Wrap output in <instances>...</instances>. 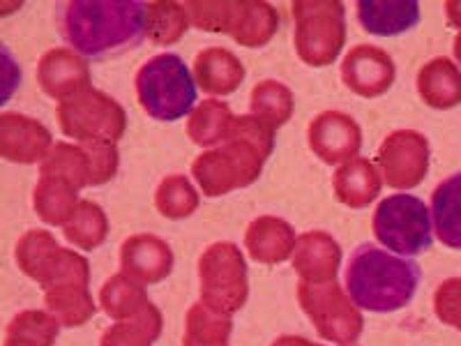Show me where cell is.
Returning <instances> with one entry per match:
<instances>
[{"instance_id":"ffe728a7","label":"cell","mask_w":461,"mask_h":346,"mask_svg":"<svg viewBox=\"0 0 461 346\" xmlns=\"http://www.w3.org/2000/svg\"><path fill=\"white\" fill-rule=\"evenodd\" d=\"M295 242L298 236L294 226L275 215L257 217L245 231L247 254L266 266H277L288 257H294Z\"/></svg>"},{"instance_id":"5b68a950","label":"cell","mask_w":461,"mask_h":346,"mask_svg":"<svg viewBox=\"0 0 461 346\" xmlns=\"http://www.w3.org/2000/svg\"><path fill=\"white\" fill-rule=\"evenodd\" d=\"M189 23L199 31L226 32L238 44L257 49L267 44L279 28V12L270 3H185Z\"/></svg>"},{"instance_id":"1f68e13d","label":"cell","mask_w":461,"mask_h":346,"mask_svg":"<svg viewBox=\"0 0 461 346\" xmlns=\"http://www.w3.org/2000/svg\"><path fill=\"white\" fill-rule=\"evenodd\" d=\"M230 328L229 314H217L203 303H196L185 319L183 346H229Z\"/></svg>"},{"instance_id":"44dd1931","label":"cell","mask_w":461,"mask_h":346,"mask_svg":"<svg viewBox=\"0 0 461 346\" xmlns=\"http://www.w3.org/2000/svg\"><path fill=\"white\" fill-rule=\"evenodd\" d=\"M194 79L208 95H230L245 81V65L233 51L224 47H210L194 58Z\"/></svg>"},{"instance_id":"ba28073f","label":"cell","mask_w":461,"mask_h":346,"mask_svg":"<svg viewBox=\"0 0 461 346\" xmlns=\"http://www.w3.org/2000/svg\"><path fill=\"white\" fill-rule=\"evenodd\" d=\"M374 236L403 257H418L431 247V217L425 201L413 195H393L374 210Z\"/></svg>"},{"instance_id":"2e32d148","label":"cell","mask_w":461,"mask_h":346,"mask_svg":"<svg viewBox=\"0 0 461 346\" xmlns=\"http://www.w3.org/2000/svg\"><path fill=\"white\" fill-rule=\"evenodd\" d=\"M53 146L51 132L23 114H0V158L14 164L42 162Z\"/></svg>"},{"instance_id":"ac0fdd59","label":"cell","mask_w":461,"mask_h":346,"mask_svg":"<svg viewBox=\"0 0 461 346\" xmlns=\"http://www.w3.org/2000/svg\"><path fill=\"white\" fill-rule=\"evenodd\" d=\"M37 84L44 95L63 102L90 88V68L86 58L72 49H51L37 63Z\"/></svg>"},{"instance_id":"e0dca14e","label":"cell","mask_w":461,"mask_h":346,"mask_svg":"<svg viewBox=\"0 0 461 346\" xmlns=\"http://www.w3.org/2000/svg\"><path fill=\"white\" fill-rule=\"evenodd\" d=\"M121 270L137 284H158L173 270V252L168 242L152 233L130 236L121 247Z\"/></svg>"},{"instance_id":"9c48e42d","label":"cell","mask_w":461,"mask_h":346,"mask_svg":"<svg viewBox=\"0 0 461 346\" xmlns=\"http://www.w3.org/2000/svg\"><path fill=\"white\" fill-rule=\"evenodd\" d=\"M201 303L217 314L242 310L249 296L245 254L233 242H215L199 259Z\"/></svg>"},{"instance_id":"cb8c5ba5","label":"cell","mask_w":461,"mask_h":346,"mask_svg":"<svg viewBox=\"0 0 461 346\" xmlns=\"http://www.w3.org/2000/svg\"><path fill=\"white\" fill-rule=\"evenodd\" d=\"M420 100L438 111L461 105V69L450 58H434L418 74Z\"/></svg>"},{"instance_id":"7c38bea8","label":"cell","mask_w":461,"mask_h":346,"mask_svg":"<svg viewBox=\"0 0 461 346\" xmlns=\"http://www.w3.org/2000/svg\"><path fill=\"white\" fill-rule=\"evenodd\" d=\"M298 303L310 316L314 328L325 340L337 341V344H353L362 332L360 310L353 300L341 291L337 282L328 284H300Z\"/></svg>"},{"instance_id":"f546056e","label":"cell","mask_w":461,"mask_h":346,"mask_svg":"<svg viewBox=\"0 0 461 346\" xmlns=\"http://www.w3.org/2000/svg\"><path fill=\"white\" fill-rule=\"evenodd\" d=\"M159 332H162V312L150 303L141 314L115 321V325L106 328L100 346H152Z\"/></svg>"},{"instance_id":"74e56055","label":"cell","mask_w":461,"mask_h":346,"mask_svg":"<svg viewBox=\"0 0 461 346\" xmlns=\"http://www.w3.org/2000/svg\"><path fill=\"white\" fill-rule=\"evenodd\" d=\"M19 84H22V68L16 63L14 53L0 42V106L12 100Z\"/></svg>"},{"instance_id":"8992f818","label":"cell","mask_w":461,"mask_h":346,"mask_svg":"<svg viewBox=\"0 0 461 346\" xmlns=\"http://www.w3.org/2000/svg\"><path fill=\"white\" fill-rule=\"evenodd\" d=\"M295 22V53L310 68H325L339 58L346 44V10L341 3L300 0L291 7Z\"/></svg>"},{"instance_id":"52a82bcc","label":"cell","mask_w":461,"mask_h":346,"mask_svg":"<svg viewBox=\"0 0 461 346\" xmlns=\"http://www.w3.org/2000/svg\"><path fill=\"white\" fill-rule=\"evenodd\" d=\"M56 115L65 137L79 143H118L127 130L125 109L93 86L60 102Z\"/></svg>"},{"instance_id":"f1b7e54d","label":"cell","mask_w":461,"mask_h":346,"mask_svg":"<svg viewBox=\"0 0 461 346\" xmlns=\"http://www.w3.org/2000/svg\"><path fill=\"white\" fill-rule=\"evenodd\" d=\"M249 111L254 118L267 125L270 130L286 125L295 111V97L291 88L275 79L258 81L252 90V100H249Z\"/></svg>"},{"instance_id":"8d00e7d4","label":"cell","mask_w":461,"mask_h":346,"mask_svg":"<svg viewBox=\"0 0 461 346\" xmlns=\"http://www.w3.org/2000/svg\"><path fill=\"white\" fill-rule=\"evenodd\" d=\"M434 312L440 323L452 325L461 332V278H450L436 288Z\"/></svg>"},{"instance_id":"4316f807","label":"cell","mask_w":461,"mask_h":346,"mask_svg":"<svg viewBox=\"0 0 461 346\" xmlns=\"http://www.w3.org/2000/svg\"><path fill=\"white\" fill-rule=\"evenodd\" d=\"M79 204V189L56 176H40L32 192V205L44 224L65 226Z\"/></svg>"},{"instance_id":"ab89813d","label":"cell","mask_w":461,"mask_h":346,"mask_svg":"<svg viewBox=\"0 0 461 346\" xmlns=\"http://www.w3.org/2000/svg\"><path fill=\"white\" fill-rule=\"evenodd\" d=\"M273 346H321V344H314V341L304 340V337L284 335V337H279V340H275Z\"/></svg>"},{"instance_id":"d590c367","label":"cell","mask_w":461,"mask_h":346,"mask_svg":"<svg viewBox=\"0 0 461 346\" xmlns=\"http://www.w3.org/2000/svg\"><path fill=\"white\" fill-rule=\"evenodd\" d=\"M155 205L167 220H187L199 208V192L187 176H167L155 192Z\"/></svg>"},{"instance_id":"8fae6325","label":"cell","mask_w":461,"mask_h":346,"mask_svg":"<svg viewBox=\"0 0 461 346\" xmlns=\"http://www.w3.org/2000/svg\"><path fill=\"white\" fill-rule=\"evenodd\" d=\"M14 254L19 268L28 278L35 279L44 291L60 282H68V279H88L90 282L88 259L58 245L49 231L32 229L23 233L16 242Z\"/></svg>"},{"instance_id":"4fadbf2b","label":"cell","mask_w":461,"mask_h":346,"mask_svg":"<svg viewBox=\"0 0 461 346\" xmlns=\"http://www.w3.org/2000/svg\"><path fill=\"white\" fill-rule=\"evenodd\" d=\"M429 141L420 132L397 130L383 139L376 167L388 187H418L429 171Z\"/></svg>"},{"instance_id":"4dcf8cb0","label":"cell","mask_w":461,"mask_h":346,"mask_svg":"<svg viewBox=\"0 0 461 346\" xmlns=\"http://www.w3.org/2000/svg\"><path fill=\"white\" fill-rule=\"evenodd\" d=\"M100 305L102 310L111 316L113 321H125L131 316L141 314L146 310L150 300H148L146 288L137 284L134 279L125 278V275H113L109 282L102 287L100 291Z\"/></svg>"},{"instance_id":"7402d4cb","label":"cell","mask_w":461,"mask_h":346,"mask_svg":"<svg viewBox=\"0 0 461 346\" xmlns=\"http://www.w3.org/2000/svg\"><path fill=\"white\" fill-rule=\"evenodd\" d=\"M332 189H335L337 201L346 208H367L381 195V171L369 159L356 158L337 168L332 176Z\"/></svg>"},{"instance_id":"f35d334b","label":"cell","mask_w":461,"mask_h":346,"mask_svg":"<svg viewBox=\"0 0 461 346\" xmlns=\"http://www.w3.org/2000/svg\"><path fill=\"white\" fill-rule=\"evenodd\" d=\"M446 16H447V23L461 31V0H450L446 3Z\"/></svg>"},{"instance_id":"d4e9b609","label":"cell","mask_w":461,"mask_h":346,"mask_svg":"<svg viewBox=\"0 0 461 346\" xmlns=\"http://www.w3.org/2000/svg\"><path fill=\"white\" fill-rule=\"evenodd\" d=\"M47 310L65 328H77L93 319L97 305L88 291L86 279H68L44 291Z\"/></svg>"},{"instance_id":"d6a6232c","label":"cell","mask_w":461,"mask_h":346,"mask_svg":"<svg viewBox=\"0 0 461 346\" xmlns=\"http://www.w3.org/2000/svg\"><path fill=\"white\" fill-rule=\"evenodd\" d=\"M63 233L72 245L84 252H93L109 236V217L95 201H81L74 210L72 220L63 226Z\"/></svg>"},{"instance_id":"6da1fadb","label":"cell","mask_w":461,"mask_h":346,"mask_svg":"<svg viewBox=\"0 0 461 346\" xmlns=\"http://www.w3.org/2000/svg\"><path fill=\"white\" fill-rule=\"evenodd\" d=\"M148 3L74 0L58 10V28L79 56L102 60L130 51L148 35Z\"/></svg>"},{"instance_id":"60d3db41","label":"cell","mask_w":461,"mask_h":346,"mask_svg":"<svg viewBox=\"0 0 461 346\" xmlns=\"http://www.w3.org/2000/svg\"><path fill=\"white\" fill-rule=\"evenodd\" d=\"M19 7H22V3H7V5H3V3H0V16L12 14V12H16Z\"/></svg>"},{"instance_id":"e575fe53","label":"cell","mask_w":461,"mask_h":346,"mask_svg":"<svg viewBox=\"0 0 461 346\" xmlns=\"http://www.w3.org/2000/svg\"><path fill=\"white\" fill-rule=\"evenodd\" d=\"M148 35L155 44L159 47H167V44L180 42V37L187 32L189 23L187 7L183 3H167V0H159V3H148Z\"/></svg>"},{"instance_id":"484cf974","label":"cell","mask_w":461,"mask_h":346,"mask_svg":"<svg viewBox=\"0 0 461 346\" xmlns=\"http://www.w3.org/2000/svg\"><path fill=\"white\" fill-rule=\"evenodd\" d=\"M431 224L436 238L450 250H461V173L446 178L431 195Z\"/></svg>"},{"instance_id":"83f0119b","label":"cell","mask_w":461,"mask_h":346,"mask_svg":"<svg viewBox=\"0 0 461 346\" xmlns=\"http://www.w3.org/2000/svg\"><path fill=\"white\" fill-rule=\"evenodd\" d=\"M236 115L230 114V106L221 100H205L194 106L187 121V137L201 148H217L229 137L230 125Z\"/></svg>"},{"instance_id":"603a6c76","label":"cell","mask_w":461,"mask_h":346,"mask_svg":"<svg viewBox=\"0 0 461 346\" xmlns=\"http://www.w3.org/2000/svg\"><path fill=\"white\" fill-rule=\"evenodd\" d=\"M356 12L360 26L378 37L402 35L418 26L420 22V5L413 0H399V3L360 0Z\"/></svg>"},{"instance_id":"b9f144b4","label":"cell","mask_w":461,"mask_h":346,"mask_svg":"<svg viewBox=\"0 0 461 346\" xmlns=\"http://www.w3.org/2000/svg\"><path fill=\"white\" fill-rule=\"evenodd\" d=\"M452 49H455V58L459 60V65H461V32L455 37V47Z\"/></svg>"},{"instance_id":"30bf717a","label":"cell","mask_w":461,"mask_h":346,"mask_svg":"<svg viewBox=\"0 0 461 346\" xmlns=\"http://www.w3.org/2000/svg\"><path fill=\"white\" fill-rule=\"evenodd\" d=\"M121 155L115 143H53L40 162V176H56L72 187H100L118 171Z\"/></svg>"},{"instance_id":"836d02e7","label":"cell","mask_w":461,"mask_h":346,"mask_svg":"<svg viewBox=\"0 0 461 346\" xmlns=\"http://www.w3.org/2000/svg\"><path fill=\"white\" fill-rule=\"evenodd\" d=\"M58 323L51 314L40 310H26L16 314L7 325L3 346H53L58 337Z\"/></svg>"},{"instance_id":"3957f363","label":"cell","mask_w":461,"mask_h":346,"mask_svg":"<svg viewBox=\"0 0 461 346\" xmlns=\"http://www.w3.org/2000/svg\"><path fill=\"white\" fill-rule=\"evenodd\" d=\"M422 279L415 261L393 257L376 245H360L346 268V291L356 307L376 314L397 312L413 300Z\"/></svg>"},{"instance_id":"7a4b0ae2","label":"cell","mask_w":461,"mask_h":346,"mask_svg":"<svg viewBox=\"0 0 461 346\" xmlns=\"http://www.w3.org/2000/svg\"><path fill=\"white\" fill-rule=\"evenodd\" d=\"M273 150L275 130L252 114L236 115L226 141L201 152L192 164V176L205 196H224L257 183Z\"/></svg>"},{"instance_id":"5bb4252c","label":"cell","mask_w":461,"mask_h":346,"mask_svg":"<svg viewBox=\"0 0 461 346\" xmlns=\"http://www.w3.org/2000/svg\"><path fill=\"white\" fill-rule=\"evenodd\" d=\"M307 141L321 162L337 167L356 159L362 148V130L348 114L323 111L310 123Z\"/></svg>"},{"instance_id":"9a60e30c","label":"cell","mask_w":461,"mask_h":346,"mask_svg":"<svg viewBox=\"0 0 461 346\" xmlns=\"http://www.w3.org/2000/svg\"><path fill=\"white\" fill-rule=\"evenodd\" d=\"M397 79V65L388 51L374 44H357L346 53L341 63V81L360 97H381L393 88Z\"/></svg>"},{"instance_id":"d6986e66","label":"cell","mask_w":461,"mask_h":346,"mask_svg":"<svg viewBox=\"0 0 461 346\" xmlns=\"http://www.w3.org/2000/svg\"><path fill=\"white\" fill-rule=\"evenodd\" d=\"M341 263V247L325 231H307L295 242L294 270L304 284L335 282Z\"/></svg>"},{"instance_id":"277c9868","label":"cell","mask_w":461,"mask_h":346,"mask_svg":"<svg viewBox=\"0 0 461 346\" xmlns=\"http://www.w3.org/2000/svg\"><path fill=\"white\" fill-rule=\"evenodd\" d=\"M134 84L139 102L155 121L173 123L194 111V74L176 53H159L150 58L139 68Z\"/></svg>"}]
</instances>
